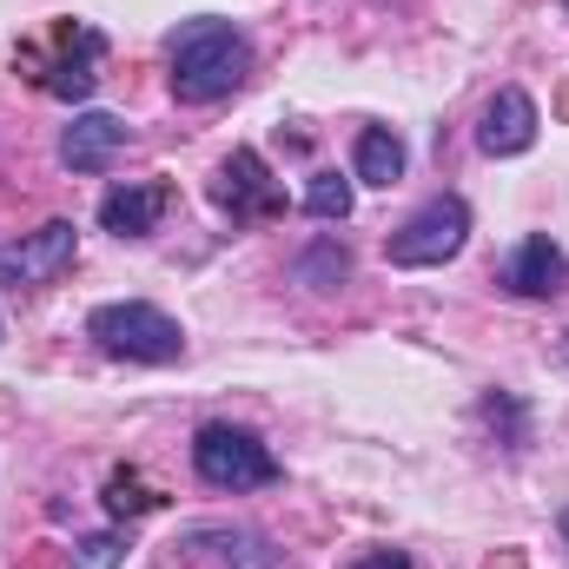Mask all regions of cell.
<instances>
[{
  "label": "cell",
  "mask_w": 569,
  "mask_h": 569,
  "mask_svg": "<svg viewBox=\"0 0 569 569\" xmlns=\"http://www.w3.org/2000/svg\"><path fill=\"white\" fill-rule=\"evenodd\" d=\"M305 212L325 219V226H331V219L345 226V219H351V179H338V172H311V186H305Z\"/></svg>",
  "instance_id": "obj_14"
},
{
  "label": "cell",
  "mask_w": 569,
  "mask_h": 569,
  "mask_svg": "<svg viewBox=\"0 0 569 569\" xmlns=\"http://www.w3.org/2000/svg\"><path fill=\"white\" fill-rule=\"evenodd\" d=\"M563 365H569V338H563Z\"/></svg>",
  "instance_id": "obj_20"
},
{
  "label": "cell",
  "mask_w": 569,
  "mask_h": 569,
  "mask_svg": "<svg viewBox=\"0 0 569 569\" xmlns=\"http://www.w3.org/2000/svg\"><path fill=\"white\" fill-rule=\"evenodd\" d=\"M87 338L107 351V358H127V365H179L186 358V331L159 311V305H100L87 318Z\"/></svg>",
  "instance_id": "obj_2"
},
{
  "label": "cell",
  "mask_w": 569,
  "mask_h": 569,
  "mask_svg": "<svg viewBox=\"0 0 569 569\" xmlns=\"http://www.w3.org/2000/svg\"><path fill=\"white\" fill-rule=\"evenodd\" d=\"M67 266H73V226L67 219H47L20 246H0V284H53Z\"/></svg>",
  "instance_id": "obj_6"
},
{
  "label": "cell",
  "mask_w": 569,
  "mask_h": 569,
  "mask_svg": "<svg viewBox=\"0 0 569 569\" xmlns=\"http://www.w3.org/2000/svg\"><path fill=\"white\" fill-rule=\"evenodd\" d=\"M60 47H67V53L53 60V73H40V87H47L53 100H93V87H100V73H93V60H100L107 47H93V53H80V60H73V20L60 27Z\"/></svg>",
  "instance_id": "obj_13"
},
{
  "label": "cell",
  "mask_w": 569,
  "mask_h": 569,
  "mask_svg": "<svg viewBox=\"0 0 569 569\" xmlns=\"http://www.w3.org/2000/svg\"><path fill=\"white\" fill-rule=\"evenodd\" d=\"M212 199H219L232 219H272V212H284L279 179L266 172V159H259L252 146H239V152L219 166V179H212Z\"/></svg>",
  "instance_id": "obj_5"
},
{
  "label": "cell",
  "mask_w": 569,
  "mask_h": 569,
  "mask_svg": "<svg viewBox=\"0 0 569 569\" xmlns=\"http://www.w3.org/2000/svg\"><path fill=\"white\" fill-rule=\"evenodd\" d=\"M127 563V537L120 530H93L73 543V569H120Z\"/></svg>",
  "instance_id": "obj_17"
},
{
  "label": "cell",
  "mask_w": 569,
  "mask_h": 569,
  "mask_svg": "<svg viewBox=\"0 0 569 569\" xmlns=\"http://www.w3.org/2000/svg\"><path fill=\"white\" fill-rule=\"evenodd\" d=\"M405 166H411V152H405V140H398L391 127H365V133H358L351 172H358L365 186H398V179H405Z\"/></svg>",
  "instance_id": "obj_12"
},
{
  "label": "cell",
  "mask_w": 569,
  "mask_h": 569,
  "mask_svg": "<svg viewBox=\"0 0 569 569\" xmlns=\"http://www.w3.org/2000/svg\"><path fill=\"white\" fill-rule=\"evenodd\" d=\"M166 80H172V93L186 100V107H212V100H226V93H239L246 87V73H252V40H246V27H232V20H219V13H199V20H186L172 40H166Z\"/></svg>",
  "instance_id": "obj_1"
},
{
  "label": "cell",
  "mask_w": 569,
  "mask_h": 569,
  "mask_svg": "<svg viewBox=\"0 0 569 569\" xmlns=\"http://www.w3.org/2000/svg\"><path fill=\"white\" fill-rule=\"evenodd\" d=\"M463 246H470V206H463L457 192H437V199H425V206L391 232L385 259H391V266H405V272H425V266L457 259Z\"/></svg>",
  "instance_id": "obj_4"
},
{
  "label": "cell",
  "mask_w": 569,
  "mask_h": 569,
  "mask_svg": "<svg viewBox=\"0 0 569 569\" xmlns=\"http://www.w3.org/2000/svg\"><path fill=\"white\" fill-rule=\"evenodd\" d=\"M186 550L192 557H212L219 569H272V543L266 537H252V530H192L186 537Z\"/></svg>",
  "instance_id": "obj_11"
},
{
  "label": "cell",
  "mask_w": 569,
  "mask_h": 569,
  "mask_svg": "<svg viewBox=\"0 0 569 569\" xmlns=\"http://www.w3.org/2000/svg\"><path fill=\"white\" fill-rule=\"evenodd\" d=\"M166 206H172V186H166V179L113 186V192L100 199V226H107L113 239H146V232L166 219Z\"/></svg>",
  "instance_id": "obj_10"
},
{
  "label": "cell",
  "mask_w": 569,
  "mask_h": 569,
  "mask_svg": "<svg viewBox=\"0 0 569 569\" xmlns=\"http://www.w3.org/2000/svg\"><path fill=\"white\" fill-rule=\"evenodd\" d=\"M133 140V127L120 113H73V127L60 133V166L67 172H107Z\"/></svg>",
  "instance_id": "obj_9"
},
{
  "label": "cell",
  "mask_w": 569,
  "mask_h": 569,
  "mask_svg": "<svg viewBox=\"0 0 569 569\" xmlns=\"http://www.w3.org/2000/svg\"><path fill=\"white\" fill-rule=\"evenodd\" d=\"M298 279L318 284V291H325V284H345V279H351V252H345V246H331V239H318V246L298 259Z\"/></svg>",
  "instance_id": "obj_15"
},
{
  "label": "cell",
  "mask_w": 569,
  "mask_h": 569,
  "mask_svg": "<svg viewBox=\"0 0 569 569\" xmlns=\"http://www.w3.org/2000/svg\"><path fill=\"white\" fill-rule=\"evenodd\" d=\"M497 284L517 291V298H557L569 284V252L550 239V232H530L503 266H497Z\"/></svg>",
  "instance_id": "obj_7"
},
{
  "label": "cell",
  "mask_w": 569,
  "mask_h": 569,
  "mask_svg": "<svg viewBox=\"0 0 569 569\" xmlns=\"http://www.w3.org/2000/svg\"><path fill=\"white\" fill-rule=\"evenodd\" d=\"M192 470H199L212 490H232V497L279 483V457L239 425H199V437H192Z\"/></svg>",
  "instance_id": "obj_3"
},
{
  "label": "cell",
  "mask_w": 569,
  "mask_h": 569,
  "mask_svg": "<svg viewBox=\"0 0 569 569\" xmlns=\"http://www.w3.org/2000/svg\"><path fill=\"white\" fill-rule=\"evenodd\" d=\"M537 100L523 93V87H503L490 107H483V120H477V146L490 152V159H517V152H530L537 146Z\"/></svg>",
  "instance_id": "obj_8"
},
{
  "label": "cell",
  "mask_w": 569,
  "mask_h": 569,
  "mask_svg": "<svg viewBox=\"0 0 569 569\" xmlns=\"http://www.w3.org/2000/svg\"><path fill=\"white\" fill-rule=\"evenodd\" d=\"M557 530H563V550H569V510H563V517H557Z\"/></svg>",
  "instance_id": "obj_19"
},
{
  "label": "cell",
  "mask_w": 569,
  "mask_h": 569,
  "mask_svg": "<svg viewBox=\"0 0 569 569\" xmlns=\"http://www.w3.org/2000/svg\"><path fill=\"white\" fill-rule=\"evenodd\" d=\"M152 503H159V490H146L140 470H113V477H107V510H113V517H146Z\"/></svg>",
  "instance_id": "obj_16"
},
{
  "label": "cell",
  "mask_w": 569,
  "mask_h": 569,
  "mask_svg": "<svg viewBox=\"0 0 569 569\" xmlns=\"http://www.w3.org/2000/svg\"><path fill=\"white\" fill-rule=\"evenodd\" d=\"M345 569H411V557L405 550H358Z\"/></svg>",
  "instance_id": "obj_18"
}]
</instances>
